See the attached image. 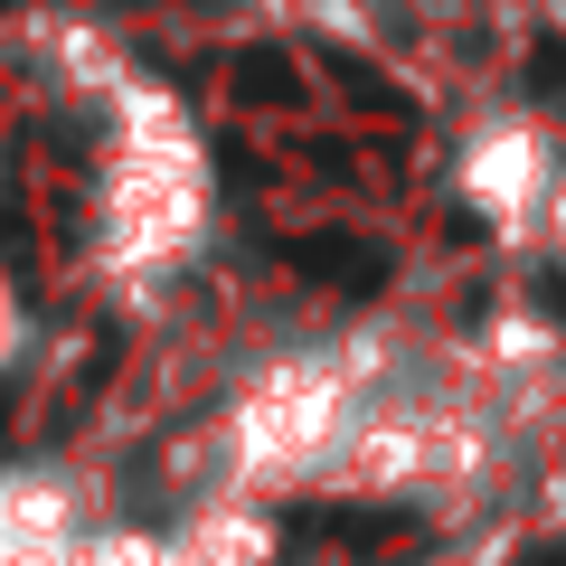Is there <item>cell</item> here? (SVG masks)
Here are the masks:
<instances>
[{
    "mask_svg": "<svg viewBox=\"0 0 566 566\" xmlns=\"http://www.w3.org/2000/svg\"><path fill=\"white\" fill-rule=\"evenodd\" d=\"M10 340H20V312H10V283H0V359H10Z\"/></svg>",
    "mask_w": 566,
    "mask_h": 566,
    "instance_id": "277c9868",
    "label": "cell"
},
{
    "mask_svg": "<svg viewBox=\"0 0 566 566\" xmlns=\"http://www.w3.org/2000/svg\"><path fill=\"white\" fill-rule=\"evenodd\" d=\"M255 491H218V501H199L180 520V538H170V566H274V528H264V510H245Z\"/></svg>",
    "mask_w": 566,
    "mask_h": 566,
    "instance_id": "3957f363",
    "label": "cell"
},
{
    "mask_svg": "<svg viewBox=\"0 0 566 566\" xmlns=\"http://www.w3.org/2000/svg\"><path fill=\"white\" fill-rule=\"evenodd\" d=\"M199 227H208L199 133L161 95H133V114L114 133V161H104V264L161 274V264H180L199 245Z\"/></svg>",
    "mask_w": 566,
    "mask_h": 566,
    "instance_id": "6da1fadb",
    "label": "cell"
},
{
    "mask_svg": "<svg viewBox=\"0 0 566 566\" xmlns=\"http://www.w3.org/2000/svg\"><path fill=\"white\" fill-rule=\"evenodd\" d=\"M463 180H472V199H482L491 218H538L547 199H566L557 151H547V133H528V123H491L463 151Z\"/></svg>",
    "mask_w": 566,
    "mask_h": 566,
    "instance_id": "7a4b0ae2",
    "label": "cell"
}]
</instances>
